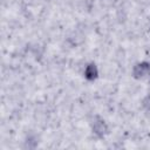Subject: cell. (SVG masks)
Masks as SVG:
<instances>
[{
	"instance_id": "3957f363",
	"label": "cell",
	"mask_w": 150,
	"mask_h": 150,
	"mask_svg": "<svg viewBox=\"0 0 150 150\" xmlns=\"http://www.w3.org/2000/svg\"><path fill=\"white\" fill-rule=\"evenodd\" d=\"M93 129H94L95 134H97V135L102 136V135L107 131V125L104 124V122H102V121H97V122H95V123H94Z\"/></svg>"
},
{
	"instance_id": "7a4b0ae2",
	"label": "cell",
	"mask_w": 150,
	"mask_h": 150,
	"mask_svg": "<svg viewBox=\"0 0 150 150\" xmlns=\"http://www.w3.org/2000/svg\"><path fill=\"white\" fill-rule=\"evenodd\" d=\"M96 76H97L96 66L93 64V63L88 64L87 68H86V77H87L88 80H94V79H96Z\"/></svg>"
},
{
	"instance_id": "6da1fadb",
	"label": "cell",
	"mask_w": 150,
	"mask_h": 150,
	"mask_svg": "<svg viewBox=\"0 0 150 150\" xmlns=\"http://www.w3.org/2000/svg\"><path fill=\"white\" fill-rule=\"evenodd\" d=\"M149 70H150V66L144 62V63H139V64L135 66L132 74H134V76H135L136 79H141V77H143L144 75H146V74L149 73Z\"/></svg>"
},
{
	"instance_id": "277c9868",
	"label": "cell",
	"mask_w": 150,
	"mask_h": 150,
	"mask_svg": "<svg viewBox=\"0 0 150 150\" xmlns=\"http://www.w3.org/2000/svg\"><path fill=\"white\" fill-rule=\"evenodd\" d=\"M143 104H144V107H146V108H150V96H146V97L144 98V101H143Z\"/></svg>"
}]
</instances>
